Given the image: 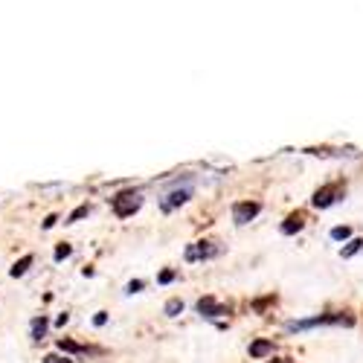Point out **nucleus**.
<instances>
[{"label": "nucleus", "mask_w": 363, "mask_h": 363, "mask_svg": "<svg viewBox=\"0 0 363 363\" xmlns=\"http://www.w3.org/2000/svg\"><path fill=\"white\" fill-rule=\"evenodd\" d=\"M180 311H184V300H168V302H166V314H168V317H177Z\"/></svg>", "instance_id": "14"}, {"label": "nucleus", "mask_w": 363, "mask_h": 363, "mask_svg": "<svg viewBox=\"0 0 363 363\" xmlns=\"http://www.w3.org/2000/svg\"><path fill=\"white\" fill-rule=\"evenodd\" d=\"M87 212H90V206H87V204H82V206H79V210H73V212H70V218H67V224H76V221H79V218H85Z\"/></svg>", "instance_id": "15"}, {"label": "nucleus", "mask_w": 363, "mask_h": 363, "mask_svg": "<svg viewBox=\"0 0 363 363\" xmlns=\"http://www.w3.org/2000/svg\"><path fill=\"white\" fill-rule=\"evenodd\" d=\"M343 195V189L340 186H322V189H317L314 192V198H311V204L317 206V210H326V206H331L337 198Z\"/></svg>", "instance_id": "6"}, {"label": "nucleus", "mask_w": 363, "mask_h": 363, "mask_svg": "<svg viewBox=\"0 0 363 363\" xmlns=\"http://www.w3.org/2000/svg\"><path fill=\"white\" fill-rule=\"evenodd\" d=\"M94 322H96V326H105V322H108V314H105V311H99V314L94 317Z\"/></svg>", "instance_id": "21"}, {"label": "nucleus", "mask_w": 363, "mask_h": 363, "mask_svg": "<svg viewBox=\"0 0 363 363\" xmlns=\"http://www.w3.org/2000/svg\"><path fill=\"white\" fill-rule=\"evenodd\" d=\"M358 250H363V239H349V244H346V248H343V258L355 256Z\"/></svg>", "instance_id": "12"}, {"label": "nucleus", "mask_w": 363, "mask_h": 363, "mask_svg": "<svg viewBox=\"0 0 363 363\" xmlns=\"http://www.w3.org/2000/svg\"><path fill=\"white\" fill-rule=\"evenodd\" d=\"M44 363H73V360H67V358H58V355H47V358H44Z\"/></svg>", "instance_id": "20"}, {"label": "nucleus", "mask_w": 363, "mask_h": 363, "mask_svg": "<svg viewBox=\"0 0 363 363\" xmlns=\"http://www.w3.org/2000/svg\"><path fill=\"white\" fill-rule=\"evenodd\" d=\"M302 215H288V218H285V224H282V232H285V236H294V232H300L302 230Z\"/></svg>", "instance_id": "9"}, {"label": "nucleus", "mask_w": 363, "mask_h": 363, "mask_svg": "<svg viewBox=\"0 0 363 363\" xmlns=\"http://www.w3.org/2000/svg\"><path fill=\"white\" fill-rule=\"evenodd\" d=\"M274 352V340H256L250 343V358H265Z\"/></svg>", "instance_id": "8"}, {"label": "nucleus", "mask_w": 363, "mask_h": 363, "mask_svg": "<svg viewBox=\"0 0 363 363\" xmlns=\"http://www.w3.org/2000/svg\"><path fill=\"white\" fill-rule=\"evenodd\" d=\"M30 265H32V256H23L21 262H15V265H12V270H9V274H12V276H23V274H27V270H30Z\"/></svg>", "instance_id": "11"}, {"label": "nucleus", "mask_w": 363, "mask_h": 363, "mask_svg": "<svg viewBox=\"0 0 363 363\" xmlns=\"http://www.w3.org/2000/svg\"><path fill=\"white\" fill-rule=\"evenodd\" d=\"M56 221H58V218H56V215H50V218H47V221H44V230H50V227H53Z\"/></svg>", "instance_id": "22"}, {"label": "nucleus", "mask_w": 363, "mask_h": 363, "mask_svg": "<svg viewBox=\"0 0 363 363\" xmlns=\"http://www.w3.org/2000/svg\"><path fill=\"white\" fill-rule=\"evenodd\" d=\"M44 334H47V317L41 314V317L32 320V340H41Z\"/></svg>", "instance_id": "10"}, {"label": "nucleus", "mask_w": 363, "mask_h": 363, "mask_svg": "<svg viewBox=\"0 0 363 363\" xmlns=\"http://www.w3.org/2000/svg\"><path fill=\"white\" fill-rule=\"evenodd\" d=\"M70 256V244H58L56 248V262H61V258H67Z\"/></svg>", "instance_id": "17"}, {"label": "nucleus", "mask_w": 363, "mask_h": 363, "mask_svg": "<svg viewBox=\"0 0 363 363\" xmlns=\"http://www.w3.org/2000/svg\"><path fill=\"white\" fill-rule=\"evenodd\" d=\"M331 239L334 241H349V239H352V230H349V227H334L331 230Z\"/></svg>", "instance_id": "13"}, {"label": "nucleus", "mask_w": 363, "mask_h": 363, "mask_svg": "<svg viewBox=\"0 0 363 363\" xmlns=\"http://www.w3.org/2000/svg\"><path fill=\"white\" fill-rule=\"evenodd\" d=\"M172 279H175V270H163V274L157 276V282H160V285H168Z\"/></svg>", "instance_id": "18"}, {"label": "nucleus", "mask_w": 363, "mask_h": 363, "mask_svg": "<svg viewBox=\"0 0 363 363\" xmlns=\"http://www.w3.org/2000/svg\"><path fill=\"white\" fill-rule=\"evenodd\" d=\"M111 206H113V212L120 215V218H128V215H134L142 206V195H140V192H134V189L120 192L116 198H111Z\"/></svg>", "instance_id": "2"}, {"label": "nucleus", "mask_w": 363, "mask_h": 363, "mask_svg": "<svg viewBox=\"0 0 363 363\" xmlns=\"http://www.w3.org/2000/svg\"><path fill=\"white\" fill-rule=\"evenodd\" d=\"M58 349H61V352H85V346L73 343V340H58Z\"/></svg>", "instance_id": "16"}, {"label": "nucleus", "mask_w": 363, "mask_h": 363, "mask_svg": "<svg viewBox=\"0 0 363 363\" xmlns=\"http://www.w3.org/2000/svg\"><path fill=\"white\" fill-rule=\"evenodd\" d=\"M142 285H146L142 279H134V282H128V294H137V291H142Z\"/></svg>", "instance_id": "19"}, {"label": "nucleus", "mask_w": 363, "mask_h": 363, "mask_svg": "<svg viewBox=\"0 0 363 363\" xmlns=\"http://www.w3.org/2000/svg\"><path fill=\"white\" fill-rule=\"evenodd\" d=\"M270 363H294V360H270Z\"/></svg>", "instance_id": "23"}, {"label": "nucleus", "mask_w": 363, "mask_h": 363, "mask_svg": "<svg viewBox=\"0 0 363 363\" xmlns=\"http://www.w3.org/2000/svg\"><path fill=\"white\" fill-rule=\"evenodd\" d=\"M227 305H218L212 296H204V300H198V314H204V317H218V314H227Z\"/></svg>", "instance_id": "7"}, {"label": "nucleus", "mask_w": 363, "mask_h": 363, "mask_svg": "<svg viewBox=\"0 0 363 363\" xmlns=\"http://www.w3.org/2000/svg\"><path fill=\"white\" fill-rule=\"evenodd\" d=\"M221 253V248H215L210 241H198V244H189L186 248V262H201V258H215Z\"/></svg>", "instance_id": "4"}, {"label": "nucleus", "mask_w": 363, "mask_h": 363, "mask_svg": "<svg viewBox=\"0 0 363 363\" xmlns=\"http://www.w3.org/2000/svg\"><path fill=\"white\" fill-rule=\"evenodd\" d=\"M258 210H262V204H256V201H239L236 206H232V221H236V224H250L253 218L258 215Z\"/></svg>", "instance_id": "3"}, {"label": "nucleus", "mask_w": 363, "mask_h": 363, "mask_svg": "<svg viewBox=\"0 0 363 363\" xmlns=\"http://www.w3.org/2000/svg\"><path fill=\"white\" fill-rule=\"evenodd\" d=\"M352 317H343V314H320V317H311V320H291L288 331H305V329H317V326H352Z\"/></svg>", "instance_id": "1"}, {"label": "nucleus", "mask_w": 363, "mask_h": 363, "mask_svg": "<svg viewBox=\"0 0 363 363\" xmlns=\"http://www.w3.org/2000/svg\"><path fill=\"white\" fill-rule=\"evenodd\" d=\"M189 198H192V186L175 189V192H168V195L160 201V210H163V212H172V210H177V206H184Z\"/></svg>", "instance_id": "5"}]
</instances>
